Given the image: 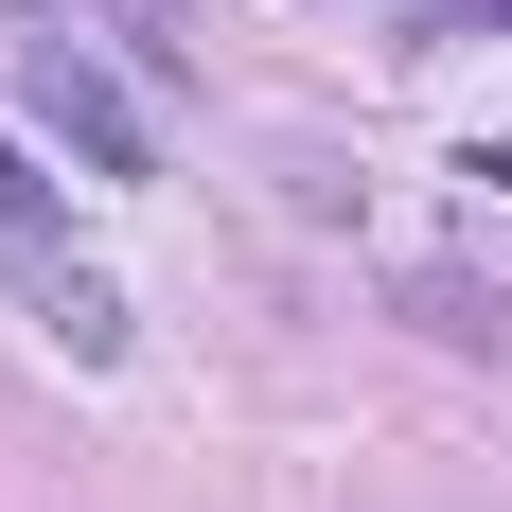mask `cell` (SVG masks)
Instances as JSON below:
<instances>
[{
	"label": "cell",
	"instance_id": "6da1fadb",
	"mask_svg": "<svg viewBox=\"0 0 512 512\" xmlns=\"http://www.w3.org/2000/svg\"><path fill=\"white\" fill-rule=\"evenodd\" d=\"M0 89H18V124H36V142H71V159H89V177H159L142 89H124V71H106V53L71 36L53 0H18V18H0Z\"/></svg>",
	"mask_w": 512,
	"mask_h": 512
},
{
	"label": "cell",
	"instance_id": "7a4b0ae2",
	"mask_svg": "<svg viewBox=\"0 0 512 512\" xmlns=\"http://www.w3.org/2000/svg\"><path fill=\"white\" fill-rule=\"evenodd\" d=\"M106 36H124V71H142V89H177V71H195V18H177V0H89Z\"/></svg>",
	"mask_w": 512,
	"mask_h": 512
},
{
	"label": "cell",
	"instance_id": "3957f363",
	"mask_svg": "<svg viewBox=\"0 0 512 512\" xmlns=\"http://www.w3.org/2000/svg\"><path fill=\"white\" fill-rule=\"evenodd\" d=\"M407 318L460 336V354H512V301H495V283H407Z\"/></svg>",
	"mask_w": 512,
	"mask_h": 512
},
{
	"label": "cell",
	"instance_id": "277c9868",
	"mask_svg": "<svg viewBox=\"0 0 512 512\" xmlns=\"http://www.w3.org/2000/svg\"><path fill=\"white\" fill-rule=\"evenodd\" d=\"M53 336H71V371H106V354H124V301H106L89 265H53Z\"/></svg>",
	"mask_w": 512,
	"mask_h": 512
},
{
	"label": "cell",
	"instance_id": "5b68a950",
	"mask_svg": "<svg viewBox=\"0 0 512 512\" xmlns=\"http://www.w3.org/2000/svg\"><path fill=\"white\" fill-rule=\"evenodd\" d=\"M0 230H53V177H36L18 142H0Z\"/></svg>",
	"mask_w": 512,
	"mask_h": 512
}]
</instances>
